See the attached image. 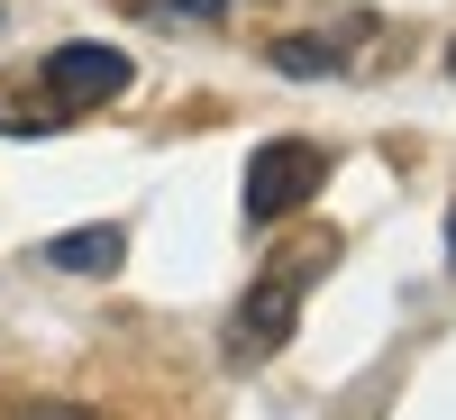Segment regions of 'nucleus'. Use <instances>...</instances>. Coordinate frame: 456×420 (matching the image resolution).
I'll return each instance as SVG.
<instances>
[{
    "mask_svg": "<svg viewBox=\"0 0 456 420\" xmlns=\"http://www.w3.org/2000/svg\"><path fill=\"white\" fill-rule=\"evenodd\" d=\"M338 265V238L329 228H311V238H292L283 256H265V275L247 284V301L228 311V357L238 366H265L292 338V320H301V301H311V284Z\"/></svg>",
    "mask_w": 456,
    "mask_h": 420,
    "instance_id": "f257e3e1",
    "label": "nucleus"
},
{
    "mask_svg": "<svg viewBox=\"0 0 456 420\" xmlns=\"http://www.w3.org/2000/svg\"><path fill=\"white\" fill-rule=\"evenodd\" d=\"M128 55L119 46H55L46 64H37V110H0V128H19V137H46V128H64V119H83V110H101V101H119L128 92Z\"/></svg>",
    "mask_w": 456,
    "mask_h": 420,
    "instance_id": "f03ea898",
    "label": "nucleus"
},
{
    "mask_svg": "<svg viewBox=\"0 0 456 420\" xmlns=\"http://www.w3.org/2000/svg\"><path fill=\"white\" fill-rule=\"evenodd\" d=\"M320 183H329V156H320L311 137H265L256 156H247L238 202H247V219H256V228H274V219H292V210H311Z\"/></svg>",
    "mask_w": 456,
    "mask_h": 420,
    "instance_id": "7ed1b4c3",
    "label": "nucleus"
},
{
    "mask_svg": "<svg viewBox=\"0 0 456 420\" xmlns=\"http://www.w3.org/2000/svg\"><path fill=\"white\" fill-rule=\"evenodd\" d=\"M46 265H64V275H119L128 265V228H64V238H46Z\"/></svg>",
    "mask_w": 456,
    "mask_h": 420,
    "instance_id": "20e7f679",
    "label": "nucleus"
},
{
    "mask_svg": "<svg viewBox=\"0 0 456 420\" xmlns=\"http://www.w3.org/2000/svg\"><path fill=\"white\" fill-rule=\"evenodd\" d=\"M338 55H347L338 37H283V46H274V73H292V83H320V73H347Z\"/></svg>",
    "mask_w": 456,
    "mask_h": 420,
    "instance_id": "39448f33",
    "label": "nucleus"
},
{
    "mask_svg": "<svg viewBox=\"0 0 456 420\" xmlns=\"http://www.w3.org/2000/svg\"><path fill=\"white\" fill-rule=\"evenodd\" d=\"M19 420H92V411H73V402H37V411H19Z\"/></svg>",
    "mask_w": 456,
    "mask_h": 420,
    "instance_id": "423d86ee",
    "label": "nucleus"
},
{
    "mask_svg": "<svg viewBox=\"0 0 456 420\" xmlns=\"http://www.w3.org/2000/svg\"><path fill=\"white\" fill-rule=\"evenodd\" d=\"M447 256H456V210H447Z\"/></svg>",
    "mask_w": 456,
    "mask_h": 420,
    "instance_id": "0eeeda50",
    "label": "nucleus"
},
{
    "mask_svg": "<svg viewBox=\"0 0 456 420\" xmlns=\"http://www.w3.org/2000/svg\"><path fill=\"white\" fill-rule=\"evenodd\" d=\"M447 83H456V46H447Z\"/></svg>",
    "mask_w": 456,
    "mask_h": 420,
    "instance_id": "6e6552de",
    "label": "nucleus"
}]
</instances>
